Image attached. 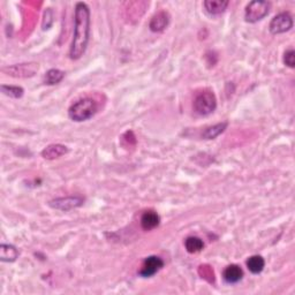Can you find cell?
<instances>
[{"label":"cell","mask_w":295,"mask_h":295,"mask_svg":"<svg viewBox=\"0 0 295 295\" xmlns=\"http://www.w3.org/2000/svg\"><path fill=\"white\" fill-rule=\"evenodd\" d=\"M89 37H90V9L87 3L77 2L75 6L73 40L69 48L70 59L77 60L84 54Z\"/></svg>","instance_id":"obj_1"},{"label":"cell","mask_w":295,"mask_h":295,"mask_svg":"<svg viewBox=\"0 0 295 295\" xmlns=\"http://www.w3.org/2000/svg\"><path fill=\"white\" fill-rule=\"evenodd\" d=\"M97 112V104L91 98H83L74 103L68 110V115L73 121L81 122L89 120Z\"/></svg>","instance_id":"obj_2"},{"label":"cell","mask_w":295,"mask_h":295,"mask_svg":"<svg viewBox=\"0 0 295 295\" xmlns=\"http://www.w3.org/2000/svg\"><path fill=\"white\" fill-rule=\"evenodd\" d=\"M270 10V3L263 0H254L250 1L246 7L245 18L249 23H255L259 22L268 15Z\"/></svg>","instance_id":"obj_3"},{"label":"cell","mask_w":295,"mask_h":295,"mask_svg":"<svg viewBox=\"0 0 295 295\" xmlns=\"http://www.w3.org/2000/svg\"><path fill=\"white\" fill-rule=\"evenodd\" d=\"M217 107V99L215 93L211 91H205L200 93L194 100V110L200 115H209Z\"/></svg>","instance_id":"obj_4"},{"label":"cell","mask_w":295,"mask_h":295,"mask_svg":"<svg viewBox=\"0 0 295 295\" xmlns=\"http://www.w3.org/2000/svg\"><path fill=\"white\" fill-rule=\"evenodd\" d=\"M39 65L37 62H24L17 63V65L3 67L2 72L7 75L16 77V78H28L32 77L38 72Z\"/></svg>","instance_id":"obj_5"},{"label":"cell","mask_w":295,"mask_h":295,"mask_svg":"<svg viewBox=\"0 0 295 295\" xmlns=\"http://www.w3.org/2000/svg\"><path fill=\"white\" fill-rule=\"evenodd\" d=\"M293 28V16L289 12H283L272 18L269 25L272 35H279L290 31Z\"/></svg>","instance_id":"obj_6"},{"label":"cell","mask_w":295,"mask_h":295,"mask_svg":"<svg viewBox=\"0 0 295 295\" xmlns=\"http://www.w3.org/2000/svg\"><path fill=\"white\" fill-rule=\"evenodd\" d=\"M84 203V199L81 196H66V197H59V199L52 200L50 203V207L57 210L61 211H68L72 209H76L81 207Z\"/></svg>","instance_id":"obj_7"},{"label":"cell","mask_w":295,"mask_h":295,"mask_svg":"<svg viewBox=\"0 0 295 295\" xmlns=\"http://www.w3.org/2000/svg\"><path fill=\"white\" fill-rule=\"evenodd\" d=\"M164 268V261L158 256H149L144 260L142 269L140 270V276L144 278H149L155 276L157 272Z\"/></svg>","instance_id":"obj_8"},{"label":"cell","mask_w":295,"mask_h":295,"mask_svg":"<svg viewBox=\"0 0 295 295\" xmlns=\"http://www.w3.org/2000/svg\"><path fill=\"white\" fill-rule=\"evenodd\" d=\"M170 23V15L169 13L165 12V10H162V12H158L152 16L150 24H149V28H150L151 31L154 32H160L165 29Z\"/></svg>","instance_id":"obj_9"},{"label":"cell","mask_w":295,"mask_h":295,"mask_svg":"<svg viewBox=\"0 0 295 295\" xmlns=\"http://www.w3.org/2000/svg\"><path fill=\"white\" fill-rule=\"evenodd\" d=\"M68 152V148L62 144H50L42 151V157L44 159L53 160L55 158H59Z\"/></svg>","instance_id":"obj_10"},{"label":"cell","mask_w":295,"mask_h":295,"mask_svg":"<svg viewBox=\"0 0 295 295\" xmlns=\"http://www.w3.org/2000/svg\"><path fill=\"white\" fill-rule=\"evenodd\" d=\"M244 277V271L239 265H229L223 272V278L227 284H237Z\"/></svg>","instance_id":"obj_11"},{"label":"cell","mask_w":295,"mask_h":295,"mask_svg":"<svg viewBox=\"0 0 295 295\" xmlns=\"http://www.w3.org/2000/svg\"><path fill=\"white\" fill-rule=\"evenodd\" d=\"M160 218L156 211H145L141 217V226L144 231H151L159 225Z\"/></svg>","instance_id":"obj_12"},{"label":"cell","mask_w":295,"mask_h":295,"mask_svg":"<svg viewBox=\"0 0 295 295\" xmlns=\"http://www.w3.org/2000/svg\"><path fill=\"white\" fill-rule=\"evenodd\" d=\"M227 0H205L204 7L207 12L211 15H219L225 12V9L229 6Z\"/></svg>","instance_id":"obj_13"},{"label":"cell","mask_w":295,"mask_h":295,"mask_svg":"<svg viewBox=\"0 0 295 295\" xmlns=\"http://www.w3.org/2000/svg\"><path fill=\"white\" fill-rule=\"evenodd\" d=\"M18 257V250L12 245L0 246V260L2 262H14Z\"/></svg>","instance_id":"obj_14"},{"label":"cell","mask_w":295,"mask_h":295,"mask_svg":"<svg viewBox=\"0 0 295 295\" xmlns=\"http://www.w3.org/2000/svg\"><path fill=\"white\" fill-rule=\"evenodd\" d=\"M227 126H229L227 122H220V124L208 127V128L202 133V137L204 140H214L216 137H218L220 134L225 132Z\"/></svg>","instance_id":"obj_15"},{"label":"cell","mask_w":295,"mask_h":295,"mask_svg":"<svg viewBox=\"0 0 295 295\" xmlns=\"http://www.w3.org/2000/svg\"><path fill=\"white\" fill-rule=\"evenodd\" d=\"M265 261L262 256L254 255L247 261V268L253 275H259L264 270Z\"/></svg>","instance_id":"obj_16"},{"label":"cell","mask_w":295,"mask_h":295,"mask_svg":"<svg viewBox=\"0 0 295 295\" xmlns=\"http://www.w3.org/2000/svg\"><path fill=\"white\" fill-rule=\"evenodd\" d=\"M63 77H65V72L57 68H52L50 70H47L45 75H44V83L47 85L58 84L59 82L62 81Z\"/></svg>","instance_id":"obj_17"},{"label":"cell","mask_w":295,"mask_h":295,"mask_svg":"<svg viewBox=\"0 0 295 295\" xmlns=\"http://www.w3.org/2000/svg\"><path fill=\"white\" fill-rule=\"evenodd\" d=\"M185 247L188 253L196 254V253H200L201 250L204 248V242L202 239L197 237H189L186 239Z\"/></svg>","instance_id":"obj_18"},{"label":"cell","mask_w":295,"mask_h":295,"mask_svg":"<svg viewBox=\"0 0 295 295\" xmlns=\"http://www.w3.org/2000/svg\"><path fill=\"white\" fill-rule=\"evenodd\" d=\"M1 92L3 95L12 97V98H21L23 96L24 90L21 87H16V85H5L2 84L1 87Z\"/></svg>","instance_id":"obj_19"},{"label":"cell","mask_w":295,"mask_h":295,"mask_svg":"<svg viewBox=\"0 0 295 295\" xmlns=\"http://www.w3.org/2000/svg\"><path fill=\"white\" fill-rule=\"evenodd\" d=\"M284 62H285L286 66L291 67V68H294L295 67V52L294 50H289L285 52V55H284Z\"/></svg>","instance_id":"obj_20"},{"label":"cell","mask_w":295,"mask_h":295,"mask_svg":"<svg viewBox=\"0 0 295 295\" xmlns=\"http://www.w3.org/2000/svg\"><path fill=\"white\" fill-rule=\"evenodd\" d=\"M47 21L50 25L52 24V22H53V13H52L51 8H47L45 10V13H44V20H43V29L45 30L47 29Z\"/></svg>","instance_id":"obj_21"}]
</instances>
